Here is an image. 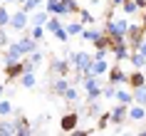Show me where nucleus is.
Listing matches in <instances>:
<instances>
[{"instance_id":"1","label":"nucleus","mask_w":146,"mask_h":136,"mask_svg":"<svg viewBox=\"0 0 146 136\" xmlns=\"http://www.w3.org/2000/svg\"><path fill=\"white\" fill-rule=\"evenodd\" d=\"M67 60H69V64H72V72H82V74H84L87 69H89V64L94 62V57L89 52H84V50H74V52L67 54Z\"/></svg>"},{"instance_id":"2","label":"nucleus","mask_w":146,"mask_h":136,"mask_svg":"<svg viewBox=\"0 0 146 136\" xmlns=\"http://www.w3.org/2000/svg\"><path fill=\"white\" fill-rule=\"evenodd\" d=\"M144 37H146V25L144 23H131L129 25V32H126L129 47H131V50H139V45L144 42Z\"/></svg>"},{"instance_id":"3","label":"nucleus","mask_w":146,"mask_h":136,"mask_svg":"<svg viewBox=\"0 0 146 136\" xmlns=\"http://www.w3.org/2000/svg\"><path fill=\"white\" fill-rule=\"evenodd\" d=\"M104 32H107L109 37H126V32H129V20H111L107 17V25H104Z\"/></svg>"},{"instance_id":"4","label":"nucleus","mask_w":146,"mask_h":136,"mask_svg":"<svg viewBox=\"0 0 146 136\" xmlns=\"http://www.w3.org/2000/svg\"><path fill=\"white\" fill-rule=\"evenodd\" d=\"M111 54H114L119 62L129 60V54H131L129 40H126V37H111Z\"/></svg>"},{"instance_id":"5","label":"nucleus","mask_w":146,"mask_h":136,"mask_svg":"<svg viewBox=\"0 0 146 136\" xmlns=\"http://www.w3.org/2000/svg\"><path fill=\"white\" fill-rule=\"evenodd\" d=\"M84 94H87V102H92V99H99L102 97V77H84Z\"/></svg>"},{"instance_id":"6","label":"nucleus","mask_w":146,"mask_h":136,"mask_svg":"<svg viewBox=\"0 0 146 136\" xmlns=\"http://www.w3.org/2000/svg\"><path fill=\"white\" fill-rule=\"evenodd\" d=\"M23 57H25V52H23V47H20V42H10L5 47V52H3V67L13 64V62H20Z\"/></svg>"},{"instance_id":"7","label":"nucleus","mask_w":146,"mask_h":136,"mask_svg":"<svg viewBox=\"0 0 146 136\" xmlns=\"http://www.w3.org/2000/svg\"><path fill=\"white\" fill-rule=\"evenodd\" d=\"M69 69H72V64H69V60L67 57H64V60H62V57H52V60H50V77H67L69 74Z\"/></svg>"},{"instance_id":"8","label":"nucleus","mask_w":146,"mask_h":136,"mask_svg":"<svg viewBox=\"0 0 146 136\" xmlns=\"http://www.w3.org/2000/svg\"><path fill=\"white\" fill-rule=\"evenodd\" d=\"M10 27L15 32H25L30 27V13H25V10H17L10 15Z\"/></svg>"},{"instance_id":"9","label":"nucleus","mask_w":146,"mask_h":136,"mask_svg":"<svg viewBox=\"0 0 146 136\" xmlns=\"http://www.w3.org/2000/svg\"><path fill=\"white\" fill-rule=\"evenodd\" d=\"M3 72H5V82H15L25 74V62L20 60V62H13V64H5Z\"/></svg>"},{"instance_id":"10","label":"nucleus","mask_w":146,"mask_h":136,"mask_svg":"<svg viewBox=\"0 0 146 136\" xmlns=\"http://www.w3.org/2000/svg\"><path fill=\"white\" fill-rule=\"evenodd\" d=\"M109 114H111V124H114V126H121L124 121L129 119V104H121V102H116V106H114Z\"/></svg>"},{"instance_id":"11","label":"nucleus","mask_w":146,"mask_h":136,"mask_svg":"<svg viewBox=\"0 0 146 136\" xmlns=\"http://www.w3.org/2000/svg\"><path fill=\"white\" fill-rule=\"evenodd\" d=\"M109 74V62L107 60H94L89 64V69L84 72V77H104Z\"/></svg>"},{"instance_id":"12","label":"nucleus","mask_w":146,"mask_h":136,"mask_svg":"<svg viewBox=\"0 0 146 136\" xmlns=\"http://www.w3.org/2000/svg\"><path fill=\"white\" fill-rule=\"evenodd\" d=\"M109 84H116V87L129 84V74H126L119 64H114V67H109Z\"/></svg>"},{"instance_id":"13","label":"nucleus","mask_w":146,"mask_h":136,"mask_svg":"<svg viewBox=\"0 0 146 136\" xmlns=\"http://www.w3.org/2000/svg\"><path fill=\"white\" fill-rule=\"evenodd\" d=\"M17 42H20V47H23L25 57H27V54H32V52H35V50H40V45H37L40 40H35V37H32V35H30V32H27V30H25V35H23V37H20V40H17Z\"/></svg>"},{"instance_id":"14","label":"nucleus","mask_w":146,"mask_h":136,"mask_svg":"<svg viewBox=\"0 0 146 136\" xmlns=\"http://www.w3.org/2000/svg\"><path fill=\"white\" fill-rule=\"evenodd\" d=\"M45 10L50 13V15H60V17L69 15V13H67V5H64V0H45Z\"/></svg>"},{"instance_id":"15","label":"nucleus","mask_w":146,"mask_h":136,"mask_svg":"<svg viewBox=\"0 0 146 136\" xmlns=\"http://www.w3.org/2000/svg\"><path fill=\"white\" fill-rule=\"evenodd\" d=\"M77 124H79V114H74V111H67L60 119V129H62V131H69V134L77 129Z\"/></svg>"},{"instance_id":"16","label":"nucleus","mask_w":146,"mask_h":136,"mask_svg":"<svg viewBox=\"0 0 146 136\" xmlns=\"http://www.w3.org/2000/svg\"><path fill=\"white\" fill-rule=\"evenodd\" d=\"M69 84H72V82H69L67 77H54L52 82H50V92H52V94H60V97H62V94L67 92Z\"/></svg>"},{"instance_id":"17","label":"nucleus","mask_w":146,"mask_h":136,"mask_svg":"<svg viewBox=\"0 0 146 136\" xmlns=\"http://www.w3.org/2000/svg\"><path fill=\"white\" fill-rule=\"evenodd\" d=\"M129 119H131V121H144V119H146V106L134 102V104L129 106Z\"/></svg>"},{"instance_id":"18","label":"nucleus","mask_w":146,"mask_h":136,"mask_svg":"<svg viewBox=\"0 0 146 136\" xmlns=\"http://www.w3.org/2000/svg\"><path fill=\"white\" fill-rule=\"evenodd\" d=\"M141 84H146V72L144 69H134V72L129 74V87L136 89V87H141Z\"/></svg>"},{"instance_id":"19","label":"nucleus","mask_w":146,"mask_h":136,"mask_svg":"<svg viewBox=\"0 0 146 136\" xmlns=\"http://www.w3.org/2000/svg\"><path fill=\"white\" fill-rule=\"evenodd\" d=\"M126 62H131V67L134 69H144L146 67V54H141L139 50H131V54H129V60Z\"/></svg>"},{"instance_id":"20","label":"nucleus","mask_w":146,"mask_h":136,"mask_svg":"<svg viewBox=\"0 0 146 136\" xmlns=\"http://www.w3.org/2000/svg\"><path fill=\"white\" fill-rule=\"evenodd\" d=\"M13 134H17V124H15V119L10 121L8 116L0 121V136H13Z\"/></svg>"},{"instance_id":"21","label":"nucleus","mask_w":146,"mask_h":136,"mask_svg":"<svg viewBox=\"0 0 146 136\" xmlns=\"http://www.w3.org/2000/svg\"><path fill=\"white\" fill-rule=\"evenodd\" d=\"M116 102H121V104H134V92H129V89H121V87H116Z\"/></svg>"},{"instance_id":"22","label":"nucleus","mask_w":146,"mask_h":136,"mask_svg":"<svg viewBox=\"0 0 146 136\" xmlns=\"http://www.w3.org/2000/svg\"><path fill=\"white\" fill-rule=\"evenodd\" d=\"M102 35H104V30H94V27H84L82 30V40L84 42H97Z\"/></svg>"},{"instance_id":"23","label":"nucleus","mask_w":146,"mask_h":136,"mask_svg":"<svg viewBox=\"0 0 146 136\" xmlns=\"http://www.w3.org/2000/svg\"><path fill=\"white\" fill-rule=\"evenodd\" d=\"M102 114H104L102 104L97 102V99H92V102H89V109H87V116H89V119H97V116H102Z\"/></svg>"},{"instance_id":"24","label":"nucleus","mask_w":146,"mask_h":136,"mask_svg":"<svg viewBox=\"0 0 146 136\" xmlns=\"http://www.w3.org/2000/svg\"><path fill=\"white\" fill-rule=\"evenodd\" d=\"M60 27H64V25L60 23V15H50V20L45 23V30H47V32H52V35H54V32L60 30Z\"/></svg>"},{"instance_id":"25","label":"nucleus","mask_w":146,"mask_h":136,"mask_svg":"<svg viewBox=\"0 0 146 136\" xmlns=\"http://www.w3.org/2000/svg\"><path fill=\"white\" fill-rule=\"evenodd\" d=\"M20 84H23L25 89H32V87L37 84V79H35V72H25V74L20 77Z\"/></svg>"},{"instance_id":"26","label":"nucleus","mask_w":146,"mask_h":136,"mask_svg":"<svg viewBox=\"0 0 146 136\" xmlns=\"http://www.w3.org/2000/svg\"><path fill=\"white\" fill-rule=\"evenodd\" d=\"M121 10H124V13H126V15H136V13H141V8H139V5H136V0H124Z\"/></svg>"},{"instance_id":"27","label":"nucleus","mask_w":146,"mask_h":136,"mask_svg":"<svg viewBox=\"0 0 146 136\" xmlns=\"http://www.w3.org/2000/svg\"><path fill=\"white\" fill-rule=\"evenodd\" d=\"M47 20H50V13H47V10H42V13H35V15L30 17V25H45Z\"/></svg>"},{"instance_id":"28","label":"nucleus","mask_w":146,"mask_h":136,"mask_svg":"<svg viewBox=\"0 0 146 136\" xmlns=\"http://www.w3.org/2000/svg\"><path fill=\"white\" fill-rule=\"evenodd\" d=\"M134 102L146 106V84H141V87H136V89H134Z\"/></svg>"},{"instance_id":"29","label":"nucleus","mask_w":146,"mask_h":136,"mask_svg":"<svg viewBox=\"0 0 146 136\" xmlns=\"http://www.w3.org/2000/svg\"><path fill=\"white\" fill-rule=\"evenodd\" d=\"M64 27H67L69 37H74V35H82V30H84V25L79 23V20H77V23H67V25H64Z\"/></svg>"},{"instance_id":"30","label":"nucleus","mask_w":146,"mask_h":136,"mask_svg":"<svg viewBox=\"0 0 146 136\" xmlns=\"http://www.w3.org/2000/svg\"><path fill=\"white\" fill-rule=\"evenodd\" d=\"M27 32H30L35 40H42L47 30H45V25H30V27H27Z\"/></svg>"},{"instance_id":"31","label":"nucleus","mask_w":146,"mask_h":136,"mask_svg":"<svg viewBox=\"0 0 146 136\" xmlns=\"http://www.w3.org/2000/svg\"><path fill=\"white\" fill-rule=\"evenodd\" d=\"M13 111H15V109H13V104H10V99H0V116L5 119V116H10Z\"/></svg>"},{"instance_id":"32","label":"nucleus","mask_w":146,"mask_h":136,"mask_svg":"<svg viewBox=\"0 0 146 136\" xmlns=\"http://www.w3.org/2000/svg\"><path fill=\"white\" fill-rule=\"evenodd\" d=\"M62 97L67 99V102H77V99H79V92H77V84H69V87H67V92H64V94H62Z\"/></svg>"},{"instance_id":"33","label":"nucleus","mask_w":146,"mask_h":136,"mask_svg":"<svg viewBox=\"0 0 146 136\" xmlns=\"http://www.w3.org/2000/svg\"><path fill=\"white\" fill-rule=\"evenodd\" d=\"M79 23L84 25V27H89V25H94V15L89 10H79Z\"/></svg>"},{"instance_id":"34","label":"nucleus","mask_w":146,"mask_h":136,"mask_svg":"<svg viewBox=\"0 0 146 136\" xmlns=\"http://www.w3.org/2000/svg\"><path fill=\"white\" fill-rule=\"evenodd\" d=\"M27 60H30L35 67H40V64H42V60H45V52H42V50H35L32 54H27Z\"/></svg>"},{"instance_id":"35","label":"nucleus","mask_w":146,"mask_h":136,"mask_svg":"<svg viewBox=\"0 0 146 136\" xmlns=\"http://www.w3.org/2000/svg\"><path fill=\"white\" fill-rule=\"evenodd\" d=\"M102 97H104V99H114L116 97V84H107V87H102Z\"/></svg>"},{"instance_id":"36","label":"nucleus","mask_w":146,"mask_h":136,"mask_svg":"<svg viewBox=\"0 0 146 136\" xmlns=\"http://www.w3.org/2000/svg\"><path fill=\"white\" fill-rule=\"evenodd\" d=\"M64 5H67V13H69V15H74V13H79V10H82L77 0H64Z\"/></svg>"},{"instance_id":"37","label":"nucleus","mask_w":146,"mask_h":136,"mask_svg":"<svg viewBox=\"0 0 146 136\" xmlns=\"http://www.w3.org/2000/svg\"><path fill=\"white\" fill-rule=\"evenodd\" d=\"M109 124H111V114H109V111H104V114L99 116V124H97V126H99V129H107Z\"/></svg>"},{"instance_id":"38","label":"nucleus","mask_w":146,"mask_h":136,"mask_svg":"<svg viewBox=\"0 0 146 136\" xmlns=\"http://www.w3.org/2000/svg\"><path fill=\"white\" fill-rule=\"evenodd\" d=\"M10 25V13L5 8H0V27H8Z\"/></svg>"},{"instance_id":"39","label":"nucleus","mask_w":146,"mask_h":136,"mask_svg":"<svg viewBox=\"0 0 146 136\" xmlns=\"http://www.w3.org/2000/svg\"><path fill=\"white\" fill-rule=\"evenodd\" d=\"M94 60H107V52H104V50H97V52H94Z\"/></svg>"},{"instance_id":"40","label":"nucleus","mask_w":146,"mask_h":136,"mask_svg":"<svg viewBox=\"0 0 146 136\" xmlns=\"http://www.w3.org/2000/svg\"><path fill=\"white\" fill-rule=\"evenodd\" d=\"M124 5V0H111V8H121Z\"/></svg>"},{"instance_id":"41","label":"nucleus","mask_w":146,"mask_h":136,"mask_svg":"<svg viewBox=\"0 0 146 136\" xmlns=\"http://www.w3.org/2000/svg\"><path fill=\"white\" fill-rule=\"evenodd\" d=\"M136 5H139L141 10H146V0H136Z\"/></svg>"},{"instance_id":"42","label":"nucleus","mask_w":146,"mask_h":136,"mask_svg":"<svg viewBox=\"0 0 146 136\" xmlns=\"http://www.w3.org/2000/svg\"><path fill=\"white\" fill-rule=\"evenodd\" d=\"M3 94H5V84L0 82V97H3Z\"/></svg>"},{"instance_id":"43","label":"nucleus","mask_w":146,"mask_h":136,"mask_svg":"<svg viewBox=\"0 0 146 136\" xmlns=\"http://www.w3.org/2000/svg\"><path fill=\"white\" fill-rule=\"evenodd\" d=\"M136 134H141V136H146V129H139V131H136Z\"/></svg>"},{"instance_id":"44","label":"nucleus","mask_w":146,"mask_h":136,"mask_svg":"<svg viewBox=\"0 0 146 136\" xmlns=\"http://www.w3.org/2000/svg\"><path fill=\"white\" fill-rule=\"evenodd\" d=\"M144 25H146V13H144Z\"/></svg>"},{"instance_id":"45","label":"nucleus","mask_w":146,"mask_h":136,"mask_svg":"<svg viewBox=\"0 0 146 136\" xmlns=\"http://www.w3.org/2000/svg\"><path fill=\"white\" fill-rule=\"evenodd\" d=\"M3 3H13V0H3Z\"/></svg>"},{"instance_id":"46","label":"nucleus","mask_w":146,"mask_h":136,"mask_svg":"<svg viewBox=\"0 0 146 136\" xmlns=\"http://www.w3.org/2000/svg\"><path fill=\"white\" fill-rule=\"evenodd\" d=\"M94 3H99V0H92V5H94Z\"/></svg>"},{"instance_id":"47","label":"nucleus","mask_w":146,"mask_h":136,"mask_svg":"<svg viewBox=\"0 0 146 136\" xmlns=\"http://www.w3.org/2000/svg\"><path fill=\"white\" fill-rule=\"evenodd\" d=\"M0 62H3V54H0Z\"/></svg>"},{"instance_id":"48","label":"nucleus","mask_w":146,"mask_h":136,"mask_svg":"<svg viewBox=\"0 0 146 136\" xmlns=\"http://www.w3.org/2000/svg\"><path fill=\"white\" fill-rule=\"evenodd\" d=\"M17 3H25V0H17Z\"/></svg>"},{"instance_id":"49","label":"nucleus","mask_w":146,"mask_h":136,"mask_svg":"<svg viewBox=\"0 0 146 136\" xmlns=\"http://www.w3.org/2000/svg\"><path fill=\"white\" fill-rule=\"evenodd\" d=\"M0 121H3V116H0Z\"/></svg>"}]
</instances>
